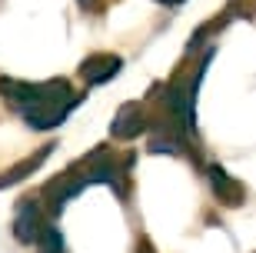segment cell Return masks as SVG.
<instances>
[{
  "mask_svg": "<svg viewBox=\"0 0 256 253\" xmlns=\"http://www.w3.org/2000/svg\"><path fill=\"white\" fill-rule=\"evenodd\" d=\"M0 97L7 103H14L27 127L34 130H54L70 117L80 94H74V87L66 84L64 77H54V80H44V84H24V80H10V77H0Z\"/></svg>",
  "mask_w": 256,
  "mask_h": 253,
  "instance_id": "6da1fadb",
  "label": "cell"
},
{
  "mask_svg": "<svg viewBox=\"0 0 256 253\" xmlns=\"http://www.w3.org/2000/svg\"><path fill=\"white\" fill-rule=\"evenodd\" d=\"M120 67H124V60L116 54H90L84 64H80V77H84L86 87H96V84L114 80V77L120 74Z\"/></svg>",
  "mask_w": 256,
  "mask_h": 253,
  "instance_id": "7a4b0ae2",
  "label": "cell"
},
{
  "mask_svg": "<svg viewBox=\"0 0 256 253\" xmlns=\"http://www.w3.org/2000/svg\"><path fill=\"white\" fill-rule=\"evenodd\" d=\"M146 127V117H143V107L136 100L124 103L120 110H116L114 123H110V133H114L116 140H133V137H140V130Z\"/></svg>",
  "mask_w": 256,
  "mask_h": 253,
  "instance_id": "3957f363",
  "label": "cell"
},
{
  "mask_svg": "<svg viewBox=\"0 0 256 253\" xmlns=\"http://www.w3.org/2000/svg\"><path fill=\"white\" fill-rule=\"evenodd\" d=\"M210 187H213V193L220 197V203H226V206H240L243 197H246L243 183L233 180L223 167H210Z\"/></svg>",
  "mask_w": 256,
  "mask_h": 253,
  "instance_id": "277c9868",
  "label": "cell"
},
{
  "mask_svg": "<svg viewBox=\"0 0 256 253\" xmlns=\"http://www.w3.org/2000/svg\"><path fill=\"white\" fill-rule=\"evenodd\" d=\"M54 153V143H44L37 153H30V157H24L20 163H14L10 170H4V177H0V190H7V187H17L20 180H27L34 170H40V163Z\"/></svg>",
  "mask_w": 256,
  "mask_h": 253,
  "instance_id": "5b68a950",
  "label": "cell"
},
{
  "mask_svg": "<svg viewBox=\"0 0 256 253\" xmlns=\"http://www.w3.org/2000/svg\"><path fill=\"white\" fill-rule=\"evenodd\" d=\"M40 230H44V223H40V206L34 200L20 203L17 220H14V236H17L20 243H34L40 236Z\"/></svg>",
  "mask_w": 256,
  "mask_h": 253,
  "instance_id": "8992f818",
  "label": "cell"
},
{
  "mask_svg": "<svg viewBox=\"0 0 256 253\" xmlns=\"http://www.w3.org/2000/svg\"><path fill=\"white\" fill-rule=\"evenodd\" d=\"M37 243H40V253H64V236H60L57 226H50V223H44Z\"/></svg>",
  "mask_w": 256,
  "mask_h": 253,
  "instance_id": "52a82bcc",
  "label": "cell"
},
{
  "mask_svg": "<svg viewBox=\"0 0 256 253\" xmlns=\"http://www.w3.org/2000/svg\"><path fill=\"white\" fill-rule=\"evenodd\" d=\"M226 20H230V17H216V20H210V24H203V27L193 34V44H190V47H200V44H203L210 34H220V30L226 27Z\"/></svg>",
  "mask_w": 256,
  "mask_h": 253,
  "instance_id": "ba28073f",
  "label": "cell"
},
{
  "mask_svg": "<svg viewBox=\"0 0 256 253\" xmlns=\"http://www.w3.org/2000/svg\"><path fill=\"white\" fill-rule=\"evenodd\" d=\"M80 4H84V7H94V0H80Z\"/></svg>",
  "mask_w": 256,
  "mask_h": 253,
  "instance_id": "9c48e42d",
  "label": "cell"
},
{
  "mask_svg": "<svg viewBox=\"0 0 256 253\" xmlns=\"http://www.w3.org/2000/svg\"><path fill=\"white\" fill-rule=\"evenodd\" d=\"M160 4H180V0H160Z\"/></svg>",
  "mask_w": 256,
  "mask_h": 253,
  "instance_id": "30bf717a",
  "label": "cell"
},
{
  "mask_svg": "<svg viewBox=\"0 0 256 253\" xmlns=\"http://www.w3.org/2000/svg\"><path fill=\"white\" fill-rule=\"evenodd\" d=\"M143 253H150V250H146V246H143Z\"/></svg>",
  "mask_w": 256,
  "mask_h": 253,
  "instance_id": "8fae6325",
  "label": "cell"
}]
</instances>
